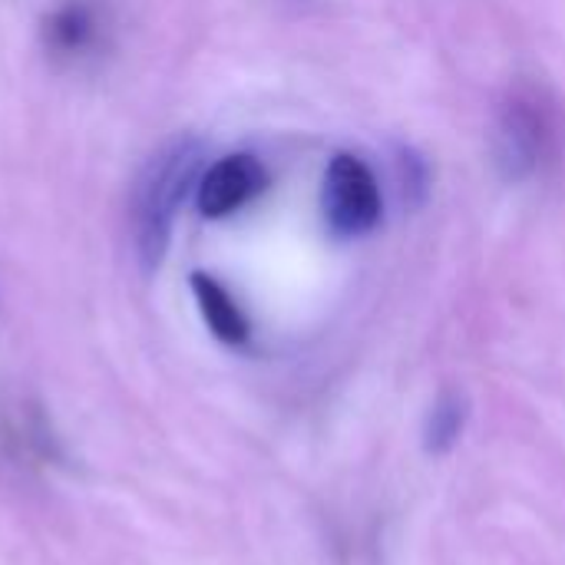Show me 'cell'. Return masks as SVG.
<instances>
[{
	"label": "cell",
	"instance_id": "cell-5",
	"mask_svg": "<svg viewBox=\"0 0 565 565\" xmlns=\"http://www.w3.org/2000/svg\"><path fill=\"white\" fill-rule=\"evenodd\" d=\"M103 10L93 0H63L46 20V46L56 56H83L103 40Z\"/></svg>",
	"mask_w": 565,
	"mask_h": 565
},
{
	"label": "cell",
	"instance_id": "cell-3",
	"mask_svg": "<svg viewBox=\"0 0 565 565\" xmlns=\"http://www.w3.org/2000/svg\"><path fill=\"white\" fill-rule=\"evenodd\" d=\"M321 212L338 238H361L377 228L384 199L377 175L364 159L354 152H338L328 162L324 185H321Z\"/></svg>",
	"mask_w": 565,
	"mask_h": 565
},
{
	"label": "cell",
	"instance_id": "cell-4",
	"mask_svg": "<svg viewBox=\"0 0 565 565\" xmlns=\"http://www.w3.org/2000/svg\"><path fill=\"white\" fill-rule=\"evenodd\" d=\"M268 185L265 166L248 152H232L212 162L195 185V205L205 218H225L258 199Z\"/></svg>",
	"mask_w": 565,
	"mask_h": 565
},
{
	"label": "cell",
	"instance_id": "cell-6",
	"mask_svg": "<svg viewBox=\"0 0 565 565\" xmlns=\"http://www.w3.org/2000/svg\"><path fill=\"white\" fill-rule=\"evenodd\" d=\"M189 285H192L195 305H199V311H202L209 331H212L222 344L242 348V344L248 341L252 328H248V318H245V311L238 308V301L228 295V288H225L222 281H215L212 275H205V271H195V275L189 278Z\"/></svg>",
	"mask_w": 565,
	"mask_h": 565
},
{
	"label": "cell",
	"instance_id": "cell-7",
	"mask_svg": "<svg viewBox=\"0 0 565 565\" xmlns=\"http://www.w3.org/2000/svg\"><path fill=\"white\" fill-rule=\"evenodd\" d=\"M394 172H397V192L407 209H420L430 192V169L424 156L411 146H401L394 152Z\"/></svg>",
	"mask_w": 565,
	"mask_h": 565
},
{
	"label": "cell",
	"instance_id": "cell-2",
	"mask_svg": "<svg viewBox=\"0 0 565 565\" xmlns=\"http://www.w3.org/2000/svg\"><path fill=\"white\" fill-rule=\"evenodd\" d=\"M559 149V126L553 109L536 93H513L500 116L493 132V156L510 182H526L540 175Z\"/></svg>",
	"mask_w": 565,
	"mask_h": 565
},
{
	"label": "cell",
	"instance_id": "cell-8",
	"mask_svg": "<svg viewBox=\"0 0 565 565\" xmlns=\"http://www.w3.org/2000/svg\"><path fill=\"white\" fill-rule=\"evenodd\" d=\"M463 420H467V407L457 394H444L427 420V450L434 454H447L460 434H463Z\"/></svg>",
	"mask_w": 565,
	"mask_h": 565
},
{
	"label": "cell",
	"instance_id": "cell-1",
	"mask_svg": "<svg viewBox=\"0 0 565 565\" xmlns=\"http://www.w3.org/2000/svg\"><path fill=\"white\" fill-rule=\"evenodd\" d=\"M202 159H205L202 142L192 136H179L166 142L139 172L129 205V228H132L136 258L146 271L162 265L172 242L175 215L189 199V192L199 185Z\"/></svg>",
	"mask_w": 565,
	"mask_h": 565
}]
</instances>
